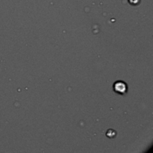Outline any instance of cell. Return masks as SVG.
<instances>
[{"mask_svg": "<svg viewBox=\"0 0 153 153\" xmlns=\"http://www.w3.org/2000/svg\"><path fill=\"white\" fill-rule=\"evenodd\" d=\"M113 88H114L115 93L120 95H123L125 93H126L127 90H128V85L123 81H117V82H114Z\"/></svg>", "mask_w": 153, "mask_h": 153, "instance_id": "cell-1", "label": "cell"}, {"mask_svg": "<svg viewBox=\"0 0 153 153\" xmlns=\"http://www.w3.org/2000/svg\"><path fill=\"white\" fill-rule=\"evenodd\" d=\"M128 2L131 5H137L140 3V0H128Z\"/></svg>", "mask_w": 153, "mask_h": 153, "instance_id": "cell-2", "label": "cell"}]
</instances>
